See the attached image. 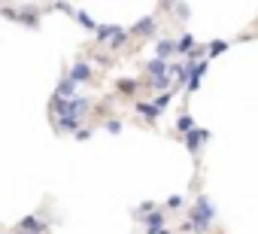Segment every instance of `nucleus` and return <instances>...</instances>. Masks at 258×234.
Instances as JSON below:
<instances>
[{
  "label": "nucleus",
  "instance_id": "4",
  "mask_svg": "<svg viewBox=\"0 0 258 234\" xmlns=\"http://www.w3.org/2000/svg\"><path fill=\"white\" fill-rule=\"evenodd\" d=\"M170 49H176V46H173V43H161V46H158V58H167Z\"/></svg>",
  "mask_w": 258,
  "mask_h": 234
},
{
  "label": "nucleus",
  "instance_id": "3",
  "mask_svg": "<svg viewBox=\"0 0 258 234\" xmlns=\"http://www.w3.org/2000/svg\"><path fill=\"white\" fill-rule=\"evenodd\" d=\"M76 19H79V25H82V28H88V31H94V28H97V25H94V22H91L88 16H82V13H79Z\"/></svg>",
  "mask_w": 258,
  "mask_h": 234
},
{
  "label": "nucleus",
  "instance_id": "2",
  "mask_svg": "<svg viewBox=\"0 0 258 234\" xmlns=\"http://www.w3.org/2000/svg\"><path fill=\"white\" fill-rule=\"evenodd\" d=\"M70 79H73V82H85V79H91V67H88V64H76L73 73H70Z\"/></svg>",
  "mask_w": 258,
  "mask_h": 234
},
{
  "label": "nucleus",
  "instance_id": "7",
  "mask_svg": "<svg viewBox=\"0 0 258 234\" xmlns=\"http://www.w3.org/2000/svg\"><path fill=\"white\" fill-rule=\"evenodd\" d=\"M176 49H182V52H185V49H191V37H182V43H179Z\"/></svg>",
  "mask_w": 258,
  "mask_h": 234
},
{
  "label": "nucleus",
  "instance_id": "6",
  "mask_svg": "<svg viewBox=\"0 0 258 234\" xmlns=\"http://www.w3.org/2000/svg\"><path fill=\"white\" fill-rule=\"evenodd\" d=\"M179 128H182V131H188V128H191V119H188V115H182V119H179Z\"/></svg>",
  "mask_w": 258,
  "mask_h": 234
},
{
  "label": "nucleus",
  "instance_id": "5",
  "mask_svg": "<svg viewBox=\"0 0 258 234\" xmlns=\"http://www.w3.org/2000/svg\"><path fill=\"white\" fill-rule=\"evenodd\" d=\"M134 31H140V34H146V31H152V19H146L140 28H134Z\"/></svg>",
  "mask_w": 258,
  "mask_h": 234
},
{
  "label": "nucleus",
  "instance_id": "1",
  "mask_svg": "<svg viewBox=\"0 0 258 234\" xmlns=\"http://www.w3.org/2000/svg\"><path fill=\"white\" fill-rule=\"evenodd\" d=\"M73 79L67 76V79H61V85H58V91H55V100H73Z\"/></svg>",
  "mask_w": 258,
  "mask_h": 234
}]
</instances>
